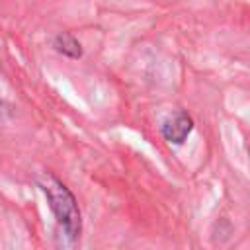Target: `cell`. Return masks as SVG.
Listing matches in <instances>:
<instances>
[{
	"instance_id": "6da1fadb",
	"label": "cell",
	"mask_w": 250,
	"mask_h": 250,
	"mask_svg": "<svg viewBox=\"0 0 250 250\" xmlns=\"http://www.w3.org/2000/svg\"><path fill=\"white\" fill-rule=\"evenodd\" d=\"M37 188L43 191L49 209L53 211L59 227L64 230L70 242H76L82 232V213L74 193L53 172H43L35 178Z\"/></svg>"
},
{
	"instance_id": "7a4b0ae2",
	"label": "cell",
	"mask_w": 250,
	"mask_h": 250,
	"mask_svg": "<svg viewBox=\"0 0 250 250\" xmlns=\"http://www.w3.org/2000/svg\"><path fill=\"white\" fill-rule=\"evenodd\" d=\"M191 131H193V117L188 111H176L174 115L164 119L160 125V133H162L164 141H168L170 145H176V146L184 145Z\"/></svg>"
},
{
	"instance_id": "3957f363",
	"label": "cell",
	"mask_w": 250,
	"mask_h": 250,
	"mask_svg": "<svg viewBox=\"0 0 250 250\" xmlns=\"http://www.w3.org/2000/svg\"><path fill=\"white\" fill-rule=\"evenodd\" d=\"M53 47L57 53H61L62 57L66 59H72V61H78L82 59L84 51H82V45L80 41L70 33V31H61L53 37Z\"/></svg>"
},
{
	"instance_id": "277c9868",
	"label": "cell",
	"mask_w": 250,
	"mask_h": 250,
	"mask_svg": "<svg viewBox=\"0 0 250 250\" xmlns=\"http://www.w3.org/2000/svg\"><path fill=\"white\" fill-rule=\"evenodd\" d=\"M0 105H2V100H0Z\"/></svg>"
}]
</instances>
